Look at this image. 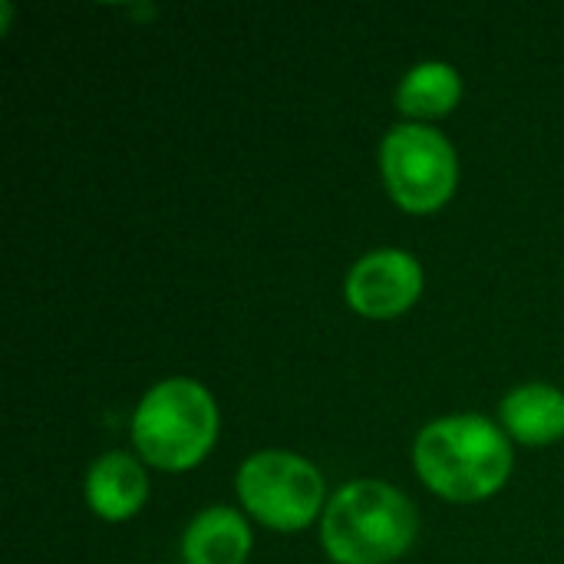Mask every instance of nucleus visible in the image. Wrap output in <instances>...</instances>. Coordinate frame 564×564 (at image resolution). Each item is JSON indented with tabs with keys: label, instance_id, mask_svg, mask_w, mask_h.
Wrapping results in <instances>:
<instances>
[{
	"label": "nucleus",
	"instance_id": "1",
	"mask_svg": "<svg viewBox=\"0 0 564 564\" xmlns=\"http://www.w3.org/2000/svg\"><path fill=\"white\" fill-rule=\"evenodd\" d=\"M413 466L436 496L449 502H479L509 482L512 446L486 416H443L416 436Z\"/></svg>",
	"mask_w": 564,
	"mask_h": 564
},
{
	"label": "nucleus",
	"instance_id": "2",
	"mask_svg": "<svg viewBox=\"0 0 564 564\" xmlns=\"http://www.w3.org/2000/svg\"><path fill=\"white\" fill-rule=\"evenodd\" d=\"M416 529L420 516L397 486L357 479L327 502L321 542L337 564H390L410 552Z\"/></svg>",
	"mask_w": 564,
	"mask_h": 564
},
{
	"label": "nucleus",
	"instance_id": "3",
	"mask_svg": "<svg viewBox=\"0 0 564 564\" xmlns=\"http://www.w3.org/2000/svg\"><path fill=\"white\" fill-rule=\"evenodd\" d=\"M218 440V406L195 380H165L152 387L132 416L139 456L165 473L198 466Z\"/></svg>",
	"mask_w": 564,
	"mask_h": 564
},
{
	"label": "nucleus",
	"instance_id": "4",
	"mask_svg": "<svg viewBox=\"0 0 564 564\" xmlns=\"http://www.w3.org/2000/svg\"><path fill=\"white\" fill-rule=\"evenodd\" d=\"M380 169L393 202L413 215L443 208L459 182L453 142L423 122H406L387 132L380 145Z\"/></svg>",
	"mask_w": 564,
	"mask_h": 564
},
{
	"label": "nucleus",
	"instance_id": "5",
	"mask_svg": "<svg viewBox=\"0 0 564 564\" xmlns=\"http://www.w3.org/2000/svg\"><path fill=\"white\" fill-rule=\"evenodd\" d=\"M235 486L241 506L274 532L307 529L324 506V479L317 466L284 449H264L245 459Z\"/></svg>",
	"mask_w": 564,
	"mask_h": 564
},
{
	"label": "nucleus",
	"instance_id": "6",
	"mask_svg": "<svg viewBox=\"0 0 564 564\" xmlns=\"http://www.w3.org/2000/svg\"><path fill=\"white\" fill-rule=\"evenodd\" d=\"M347 301L357 314L390 321L410 311L423 294V268L413 254L387 248L360 258L347 274Z\"/></svg>",
	"mask_w": 564,
	"mask_h": 564
},
{
	"label": "nucleus",
	"instance_id": "7",
	"mask_svg": "<svg viewBox=\"0 0 564 564\" xmlns=\"http://www.w3.org/2000/svg\"><path fill=\"white\" fill-rule=\"evenodd\" d=\"M149 496L145 469L129 453H106L86 473V502L106 522H122L142 509Z\"/></svg>",
	"mask_w": 564,
	"mask_h": 564
},
{
	"label": "nucleus",
	"instance_id": "8",
	"mask_svg": "<svg viewBox=\"0 0 564 564\" xmlns=\"http://www.w3.org/2000/svg\"><path fill=\"white\" fill-rule=\"evenodd\" d=\"M251 552L248 522L225 506H212L192 519L182 539L185 564H245Z\"/></svg>",
	"mask_w": 564,
	"mask_h": 564
},
{
	"label": "nucleus",
	"instance_id": "9",
	"mask_svg": "<svg viewBox=\"0 0 564 564\" xmlns=\"http://www.w3.org/2000/svg\"><path fill=\"white\" fill-rule=\"evenodd\" d=\"M502 426L525 446H549L564 436V393L545 383L512 390L499 406Z\"/></svg>",
	"mask_w": 564,
	"mask_h": 564
},
{
	"label": "nucleus",
	"instance_id": "10",
	"mask_svg": "<svg viewBox=\"0 0 564 564\" xmlns=\"http://www.w3.org/2000/svg\"><path fill=\"white\" fill-rule=\"evenodd\" d=\"M463 96V79L456 73V66L449 63H420L413 66L400 89H397V106L400 112L413 116V119H436L456 109Z\"/></svg>",
	"mask_w": 564,
	"mask_h": 564
}]
</instances>
